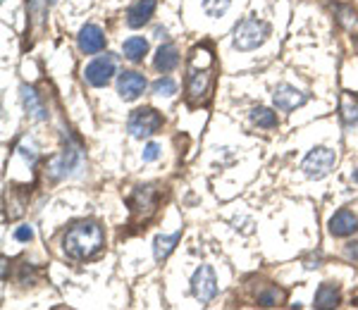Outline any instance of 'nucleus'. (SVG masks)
I'll list each match as a JSON object with an SVG mask.
<instances>
[{"instance_id":"1","label":"nucleus","mask_w":358,"mask_h":310,"mask_svg":"<svg viewBox=\"0 0 358 310\" xmlns=\"http://www.w3.org/2000/svg\"><path fill=\"white\" fill-rule=\"evenodd\" d=\"M62 249L74 260H86L103 249V229L96 222H77L62 237Z\"/></svg>"},{"instance_id":"2","label":"nucleus","mask_w":358,"mask_h":310,"mask_svg":"<svg viewBox=\"0 0 358 310\" xmlns=\"http://www.w3.org/2000/svg\"><path fill=\"white\" fill-rule=\"evenodd\" d=\"M210 67H213V55L208 53L203 65L199 67V57L192 53V62H189V79H187V98L192 105H199L201 101L208 96L210 89Z\"/></svg>"},{"instance_id":"3","label":"nucleus","mask_w":358,"mask_h":310,"mask_svg":"<svg viewBox=\"0 0 358 310\" xmlns=\"http://www.w3.org/2000/svg\"><path fill=\"white\" fill-rule=\"evenodd\" d=\"M270 36V24L263 20H244L234 27L232 43L236 50H256Z\"/></svg>"},{"instance_id":"4","label":"nucleus","mask_w":358,"mask_h":310,"mask_svg":"<svg viewBox=\"0 0 358 310\" xmlns=\"http://www.w3.org/2000/svg\"><path fill=\"white\" fill-rule=\"evenodd\" d=\"M163 127V117L160 112H155L153 108H138L129 115V122H127V129L134 139H146V136H153L155 131Z\"/></svg>"},{"instance_id":"5","label":"nucleus","mask_w":358,"mask_h":310,"mask_svg":"<svg viewBox=\"0 0 358 310\" xmlns=\"http://www.w3.org/2000/svg\"><path fill=\"white\" fill-rule=\"evenodd\" d=\"M334 160H337L334 151H330V148H325V146H317L306 155L301 170L310 177V179H322V177L334 168Z\"/></svg>"},{"instance_id":"6","label":"nucleus","mask_w":358,"mask_h":310,"mask_svg":"<svg viewBox=\"0 0 358 310\" xmlns=\"http://www.w3.org/2000/svg\"><path fill=\"white\" fill-rule=\"evenodd\" d=\"M192 291L201 303H210L217 294V279L210 265H201L192 279Z\"/></svg>"},{"instance_id":"7","label":"nucleus","mask_w":358,"mask_h":310,"mask_svg":"<svg viewBox=\"0 0 358 310\" xmlns=\"http://www.w3.org/2000/svg\"><path fill=\"white\" fill-rule=\"evenodd\" d=\"M113 74H115V57L110 53L96 57V60L84 70L86 82L91 86H106L113 79Z\"/></svg>"},{"instance_id":"8","label":"nucleus","mask_w":358,"mask_h":310,"mask_svg":"<svg viewBox=\"0 0 358 310\" xmlns=\"http://www.w3.org/2000/svg\"><path fill=\"white\" fill-rule=\"evenodd\" d=\"M79 163H82V153H79V148H65L57 158L50 160L48 172H50V177L60 179V177H65V175H72V172L79 168Z\"/></svg>"},{"instance_id":"9","label":"nucleus","mask_w":358,"mask_h":310,"mask_svg":"<svg viewBox=\"0 0 358 310\" xmlns=\"http://www.w3.org/2000/svg\"><path fill=\"white\" fill-rule=\"evenodd\" d=\"M146 91V79L138 72H122L117 79V94L122 101H136Z\"/></svg>"},{"instance_id":"10","label":"nucleus","mask_w":358,"mask_h":310,"mask_svg":"<svg viewBox=\"0 0 358 310\" xmlns=\"http://www.w3.org/2000/svg\"><path fill=\"white\" fill-rule=\"evenodd\" d=\"M273 101H275L277 110L289 112V110H296L299 105H303L306 94H301V91L294 89V86H289V84H280L273 94Z\"/></svg>"},{"instance_id":"11","label":"nucleus","mask_w":358,"mask_h":310,"mask_svg":"<svg viewBox=\"0 0 358 310\" xmlns=\"http://www.w3.org/2000/svg\"><path fill=\"white\" fill-rule=\"evenodd\" d=\"M103 45H106V36H103V31L96 24H86L79 31V48H82V53L96 55L103 50Z\"/></svg>"},{"instance_id":"12","label":"nucleus","mask_w":358,"mask_h":310,"mask_svg":"<svg viewBox=\"0 0 358 310\" xmlns=\"http://www.w3.org/2000/svg\"><path fill=\"white\" fill-rule=\"evenodd\" d=\"M358 229V217L351 210H339L330 217V232L334 237H349Z\"/></svg>"},{"instance_id":"13","label":"nucleus","mask_w":358,"mask_h":310,"mask_svg":"<svg viewBox=\"0 0 358 310\" xmlns=\"http://www.w3.org/2000/svg\"><path fill=\"white\" fill-rule=\"evenodd\" d=\"M153 13H155V0H136L129 8V13H127V24L131 29L143 27L153 17Z\"/></svg>"},{"instance_id":"14","label":"nucleus","mask_w":358,"mask_h":310,"mask_svg":"<svg viewBox=\"0 0 358 310\" xmlns=\"http://www.w3.org/2000/svg\"><path fill=\"white\" fill-rule=\"evenodd\" d=\"M20 96H22V103H24V110H27L29 117L36 119V122H43V119H48V112H45L43 103L38 101V94L31 89V86H22Z\"/></svg>"},{"instance_id":"15","label":"nucleus","mask_w":358,"mask_h":310,"mask_svg":"<svg viewBox=\"0 0 358 310\" xmlns=\"http://www.w3.org/2000/svg\"><path fill=\"white\" fill-rule=\"evenodd\" d=\"M177 65H179V53H177L175 45H172V43L160 45L158 53H155V70L167 74V72L175 70Z\"/></svg>"},{"instance_id":"16","label":"nucleus","mask_w":358,"mask_h":310,"mask_svg":"<svg viewBox=\"0 0 358 310\" xmlns=\"http://www.w3.org/2000/svg\"><path fill=\"white\" fill-rule=\"evenodd\" d=\"M122 53L127 60H131V62H141L143 60V55L148 53V41L143 36H131V38H127L124 45H122Z\"/></svg>"},{"instance_id":"17","label":"nucleus","mask_w":358,"mask_h":310,"mask_svg":"<svg viewBox=\"0 0 358 310\" xmlns=\"http://www.w3.org/2000/svg\"><path fill=\"white\" fill-rule=\"evenodd\" d=\"M179 237H182V232L170 234V237H165V234H160V237H155V241H153V253H155V260H165V258L170 256L172 251H175V246H177Z\"/></svg>"},{"instance_id":"18","label":"nucleus","mask_w":358,"mask_h":310,"mask_svg":"<svg viewBox=\"0 0 358 310\" xmlns=\"http://www.w3.org/2000/svg\"><path fill=\"white\" fill-rule=\"evenodd\" d=\"M339 306V289L332 284H322L315 294V308H334Z\"/></svg>"},{"instance_id":"19","label":"nucleus","mask_w":358,"mask_h":310,"mask_svg":"<svg viewBox=\"0 0 358 310\" xmlns=\"http://www.w3.org/2000/svg\"><path fill=\"white\" fill-rule=\"evenodd\" d=\"M251 119H253V124H258V127H263V129L277 127V115L273 110H268V108H253Z\"/></svg>"},{"instance_id":"20","label":"nucleus","mask_w":358,"mask_h":310,"mask_svg":"<svg viewBox=\"0 0 358 310\" xmlns=\"http://www.w3.org/2000/svg\"><path fill=\"white\" fill-rule=\"evenodd\" d=\"M285 301V291L275 289V286H270L268 291H263L261 296H258V303L265 308H273V306H280V303Z\"/></svg>"},{"instance_id":"21","label":"nucleus","mask_w":358,"mask_h":310,"mask_svg":"<svg viewBox=\"0 0 358 310\" xmlns=\"http://www.w3.org/2000/svg\"><path fill=\"white\" fill-rule=\"evenodd\" d=\"M232 0H203V13L208 17H222L229 10Z\"/></svg>"},{"instance_id":"22","label":"nucleus","mask_w":358,"mask_h":310,"mask_svg":"<svg viewBox=\"0 0 358 310\" xmlns=\"http://www.w3.org/2000/svg\"><path fill=\"white\" fill-rule=\"evenodd\" d=\"M153 94L158 96H175L177 94V82L170 77H160L158 82L153 84Z\"/></svg>"},{"instance_id":"23","label":"nucleus","mask_w":358,"mask_h":310,"mask_svg":"<svg viewBox=\"0 0 358 310\" xmlns=\"http://www.w3.org/2000/svg\"><path fill=\"white\" fill-rule=\"evenodd\" d=\"M342 115H344V122L349 124V127H354V124H358V103H344L342 108Z\"/></svg>"},{"instance_id":"24","label":"nucleus","mask_w":358,"mask_h":310,"mask_svg":"<svg viewBox=\"0 0 358 310\" xmlns=\"http://www.w3.org/2000/svg\"><path fill=\"white\" fill-rule=\"evenodd\" d=\"M20 153L24 155L29 163H34V160H36V146H34V143L29 141V139H24V141L20 143Z\"/></svg>"},{"instance_id":"25","label":"nucleus","mask_w":358,"mask_h":310,"mask_svg":"<svg viewBox=\"0 0 358 310\" xmlns=\"http://www.w3.org/2000/svg\"><path fill=\"white\" fill-rule=\"evenodd\" d=\"M158 158H160V146L158 143H148V146L143 148V160L153 163V160H158Z\"/></svg>"},{"instance_id":"26","label":"nucleus","mask_w":358,"mask_h":310,"mask_svg":"<svg viewBox=\"0 0 358 310\" xmlns=\"http://www.w3.org/2000/svg\"><path fill=\"white\" fill-rule=\"evenodd\" d=\"M15 239H17V241H31V239H34V229L29 227V225H24V227H17Z\"/></svg>"},{"instance_id":"27","label":"nucleus","mask_w":358,"mask_h":310,"mask_svg":"<svg viewBox=\"0 0 358 310\" xmlns=\"http://www.w3.org/2000/svg\"><path fill=\"white\" fill-rule=\"evenodd\" d=\"M346 256L354 258V260H358V241H351V244L346 246Z\"/></svg>"},{"instance_id":"28","label":"nucleus","mask_w":358,"mask_h":310,"mask_svg":"<svg viewBox=\"0 0 358 310\" xmlns=\"http://www.w3.org/2000/svg\"><path fill=\"white\" fill-rule=\"evenodd\" d=\"M354 182H356V184H358V170H356V172H354Z\"/></svg>"},{"instance_id":"29","label":"nucleus","mask_w":358,"mask_h":310,"mask_svg":"<svg viewBox=\"0 0 358 310\" xmlns=\"http://www.w3.org/2000/svg\"><path fill=\"white\" fill-rule=\"evenodd\" d=\"M50 3H53V0H45V5H50Z\"/></svg>"}]
</instances>
